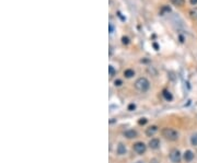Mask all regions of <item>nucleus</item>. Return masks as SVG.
I'll list each match as a JSON object with an SVG mask.
<instances>
[{"instance_id": "obj_1", "label": "nucleus", "mask_w": 197, "mask_h": 163, "mask_svg": "<svg viewBox=\"0 0 197 163\" xmlns=\"http://www.w3.org/2000/svg\"><path fill=\"white\" fill-rule=\"evenodd\" d=\"M149 87H150V83L146 78H139L135 82V88L140 92H146L149 89Z\"/></svg>"}, {"instance_id": "obj_2", "label": "nucleus", "mask_w": 197, "mask_h": 163, "mask_svg": "<svg viewBox=\"0 0 197 163\" xmlns=\"http://www.w3.org/2000/svg\"><path fill=\"white\" fill-rule=\"evenodd\" d=\"M162 136L170 141H175L179 138V134H177V131L172 128H164L162 130Z\"/></svg>"}, {"instance_id": "obj_3", "label": "nucleus", "mask_w": 197, "mask_h": 163, "mask_svg": "<svg viewBox=\"0 0 197 163\" xmlns=\"http://www.w3.org/2000/svg\"><path fill=\"white\" fill-rule=\"evenodd\" d=\"M170 159L173 163H180L181 160H182V154L179 150H172L171 153H170Z\"/></svg>"}, {"instance_id": "obj_4", "label": "nucleus", "mask_w": 197, "mask_h": 163, "mask_svg": "<svg viewBox=\"0 0 197 163\" xmlns=\"http://www.w3.org/2000/svg\"><path fill=\"white\" fill-rule=\"evenodd\" d=\"M132 149H134V151L136 153H138V154H142V153L146 152L147 147H146V145H145L143 142H137V143L134 145Z\"/></svg>"}, {"instance_id": "obj_5", "label": "nucleus", "mask_w": 197, "mask_h": 163, "mask_svg": "<svg viewBox=\"0 0 197 163\" xmlns=\"http://www.w3.org/2000/svg\"><path fill=\"white\" fill-rule=\"evenodd\" d=\"M157 131H158V127H157V126H150L149 128H147V130H146V135H147L148 137H151V136H153Z\"/></svg>"}, {"instance_id": "obj_6", "label": "nucleus", "mask_w": 197, "mask_h": 163, "mask_svg": "<svg viewBox=\"0 0 197 163\" xmlns=\"http://www.w3.org/2000/svg\"><path fill=\"white\" fill-rule=\"evenodd\" d=\"M159 146H160V141L157 138H153V139H151L149 141V147L151 148V149H158Z\"/></svg>"}, {"instance_id": "obj_7", "label": "nucleus", "mask_w": 197, "mask_h": 163, "mask_svg": "<svg viewBox=\"0 0 197 163\" xmlns=\"http://www.w3.org/2000/svg\"><path fill=\"white\" fill-rule=\"evenodd\" d=\"M125 137L128 139H132V138H136L137 137V131L134 129H128L125 131Z\"/></svg>"}, {"instance_id": "obj_8", "label": "nucleus", "mask_w": 197, "mask_h": 163, "mask_svg": "<svg viewBox=\"0 0 197 163\" xmlns=\"http://www.w3.org/2000/svg\"><path fill=\"white\" fill-rule=\"evenodd\" d=\"M193 159H194V153L192 152L191 150H187L184 153V160H185L186 162H191Z\"/></svg>"}, {"instance_id": "obj_9", "label": "nucleus", "mask_w": 197, "mask_h": 163, "mask_svg": "<svg viewBox=\"0 0 197 163\" xmlns=\"http://www.w3.org/2000/svg\"><path fill=\"white\" fill-rule=\"evenodd\" d=\"M117 153H118L120 156H123V154H125L126 153V147L123 145V143H120V145H118V147H117Z\"/></svg>"}, {"instance_id": "obj_10", "label": "nucleus", "mask_w": 197, "mask_h": 163, "mask_svg": "<svg viewBox=\"0 0 197 163\" xmlns=\"http://www.w3.org/2000/svg\"><path fill=\"white\" fill-rule=\"evenodd\" d=\"M124 76H125L126 78H131V77L135 76V71L131 70V69H127V70H125V72H124Z\"/></svg>"}, {"instance_id": "obj_11", "label": "nucleus", "mask_w": 197, "mask_h": 163, "mask_svg": "<svg viewBox=\"0 0 197 163\" xmlns=\"http://www.w3.org/2000/svg\"><path fill=\"white\" fill-rule=\"evenodd\" d=\"M172 3L176 7H182V5H184V2H185V0H170Z\"/></svg>"}, {"instance_id": "obj_12", "label": "nucleus", "mask_w": 197, "mask_h": 163, "mask_svg": "<svg viewBox=\"0 0 197 163\" xmlns=\"http://www.w3.org/2000/svg\"><path fill=\"white\" fill-rule=\"evenodd\" d=\"M162 94H163L164 98H165V100H168V101H171V100L173 98V96H172V94H171V93H170L169 91H166V90H164Z\"/></svg>"}, {"instance_id": "obj_13", "label": "nucleus", "mask_w": 197, "mask_h": 163, "mask_svg": "<svg viewBox=\"0 0 197 163\" xmlns=\"http://www.w3.org/2000/svg\"><path fill=\"white\" fill-rule=\"evenodd\" d=\"M191 142L193 146H196L197 147V134H194V135L191 137Z\"/></svg>"}, {"instance_id": "obj_14", "label": "nucleus", "mask_w": 197, "mask_h": 163, "mask_svg": "<svg viewBox=\"0 0 197 163\" xmlns=\"http://www.w3.org/2000/svg\"><path fill=\"white\" fill-rule=\"evenodd\" d=\"M190 13H191V16L193 18V19H196V20H197V8L193 9V10H192Z\"/></svg>"}, {"instance_id": "obj_15", "label": "nucleus", "mask_w": 197, "mask_h": 163, "mask_svg": "<svg viewBox=\"0 0 197 163\" xmlns=\"http://www.w3.org/2000/svg\"><path fill=\"white\" fill-rule=\"evenodd\" d=\"M109 77H113L115 75V69H114V67L113 66H109Z\"/></svg>"}, {"instance_id": "obj_16", "label": "nucleus", "mask_w": 197, "mask_h": 163, "mask_svg": "<svg viewBox=\"0 0 197 163\" xmlns=\"http://www.w3.org/2000/svg\"><path fill=\"white\" fill-rule=\"evenodd\" d=\"M135 107H136V106H135V104H130V105L128 106V109L131 111V109H135Z\"/></svg>"}, {"instance_id": "obj_17", "label": "nucleus", "mask_w": 197, "mask_h": 163, "mask_svg": "<svg viewBox=\"0 0 197 163\" xmlns=\"http://www.w3.org/2000/svg\"><path fill=\"white\" fill-rule=\"evenodd\" d=\"M190 2H191L192 5H197V0H190Z\"/></svg>"}, {"instance_id": "obj_18", "label": "nucleus", "mask_w": 197, "mask_h": 163, "mask_svg": "<svg viewBox=\"0 0 197 163\" xmlns=\"http://www.w3.org/2000/svg\"><path fill=\"white\" fill-rule=\"evenodd\" d=\"M123 43L124 44H128L129 42H128V38L127 37H123Z\"/></svg>"}, {"instance_id": "obj_19", "label": "nucleus", "mask_w": 197, "mask_h": 163, "mask_svg": "<svg viewBox=\"0 0 197 163\" xmlns=\"http://www.w3.org/2000/svg\"><path fill=\"white\" fill-rule=\"evenodd\" d=\"M147 120L146 118H141V120H139V124H146Z\"/></svg>"}, {"instance_id": "obj_20", "label": "nucleus", "mask_w": 197, "mask_h": 163, "mask_svg": "<svg viewBox=\"0 0 197 163\" xmlns=\"http://www.w3.org/2000/svg\"><path fill=\"white\" fill-rule=\"evenodd\" d=\"M113 31H114V27L112 24H109V33H113Z\"/></svg>"}, {"instance_id": "obj_21", "label": "nucleus", "mask_w": 197, "mask_h": 163, "mask_svg": "<svg viewBox=\"0 0 197 163\" xmlns=\"http://www.w3.org/2000/svg\"><path fill=\"white\" fill-rule=\"evenodd\" d=\"M122 84V81L120 80H117V81H115V86H120Z\"/></svg>"}]
</instances>
